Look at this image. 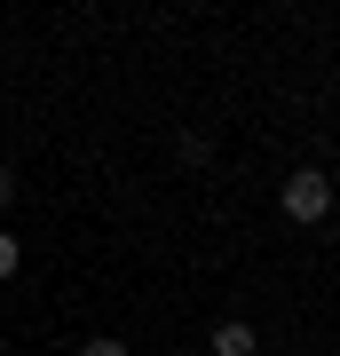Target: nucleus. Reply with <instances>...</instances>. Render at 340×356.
Returning <instances> with one entry per match:
<instances>
[{
  "instance_id": "f257e3e1",
  "label": "nucleus",
  "mask_w": 340,
  "mask_h": 356,
  "mask_svg": "<svg viewBox=\"0 0 340 356\" xmlns=\"http://www.w3.org/2000/svg\"><path fill=\"white\" fill-rule=\"evenodd\" d=\"M277 206H285V222H325V214H332V182H325V166H293L285 191H277Z\"/></svg>"
},
{
  "instance_id": "f03ea898",
  "label": "nucleus",
  "mask_w": 340,
  "mask_h": 356,
  "mask_svg": "<svg viewBox=\"0 0 340 356\" xmlns=\"http://www.w3.org/2000/svg\"><path fill=\"white\" fill-rule=\"evenodd\" d=\"M214 356H253V325H245V317L214 325Z\"/></svg>"
},
{
  "instance_id": "7ed1b4c3",
  "label": "nucleus",
  "mask_w": 340,
  "mask_h": 356,
  "mask_svg": "<svg viewBox=\"0 0 340 356\" xmlns=\"http://www.w3.org/2000/svg\"><path fill=\"white\" fill-rule=\"evenodd\" d=\"M175 159H182V166H206V159H214V143H206V135H182Z\"/></svg>"
},
{
  "instance_id": "20e7f679",
  "label": "nucleus",
  "mask_w": 340,
  "mask_h": 356,
  "mask_svg": "<svg viewBox=\"0 0 340 356\" xmlns=\"http://www.w3.org/2000/svg\"><path fill=\"white\" fill-rule=\"evenodd\" d=\"M16 261H24V245H16V238H8V229H0V285H8V277H16Z\"/></svg>"
},
{
  "instance_id": "39448f33",
  "label": "nucleus",
  "mask_w": 340,
  "mask_h": 356,
  "mask_svg": "<svg viewBox=\"0 0 340 356\" xmlns=\"http://www.w3.org/2000/svg\"><path fill=\"white\" fill-rule=\"evenodd\" d=\"M79 356H127V341H119V332H95V341L79 348Z\"/></svg>"
},
{
  "instance_id": "423d86ee",
  "label": "nucleus",
  "mask_w": 340,
  "mask_h": 356,
  "mask_svg": "<svg viewBox=\"0 0 340 356\" xmlns=\"http://www.w3.org/2000/svg\"><path fill=\"white\" fill-rule=\"evenodd\" d=\"M16 206V166H0V214Z\"/></svg>"
}]
</instances>
